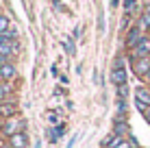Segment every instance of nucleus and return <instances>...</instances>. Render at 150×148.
I'll list each match as a JSON object with an SVG mask.
<instances>
[{
	"label": "nucleus",
	"instance_id": "f257e3e1",
	"mask_svg": "<svg viewBox=\"0 0 150 148\" xmlns=\"http://www.w3.org/2000/svg\"><path fill=\"white\" fill-rule=\"evenodd\" d=\"M111 81H113L115 87H122V85H126V81H128V74H126V68H124V59L122 57H117L115 63H113V68H111Z\"/></svg>",
	"mask_w": 150,
	"mask_h": 148
},
{
	"label": "nucleus",
	"instance_id": "f03ea898",
	"mask_svg": "<svg viewBox=\"0 0 150 148\" xmlns=\"http://www.w3.org/2000/svg\"><path fill=\"white\" fill-rule=\"evenodd\" d=\"M128 55H131L133 61H135V59H144V57H150V37H148V35L135 46V48L128 50Z\"/></svg>",
	"mask_w": 150,
	"mask_h": 148
},
{
	"label": "nucleus",
	"instance_id": "7ed1b4c3",
	"mask_svg": "<svg viewBox=\"0 0 150 148\" xmlns=\"http://www.w3.org/2000/svg\"><path fill=\"white\" fill-rule=\"evenodd\" d=\"M131 65H133V72H135L137 79H142V81H146V79H148V74H150V57L135 59Z\"/></svg>",
	"mask_w": 150,
	"mask_h": 148
},
{
	"label": "nucleus",
	"instance_id": "20e7f679",
	"mask_svg": "<svg viewBox=\"0 0 150 148\" xmlns=\"http://www.w3.org/2000/svg\"><path fill=\"white\" fill-rule=\"evenodd\" d=\"M20 131H26V122H24L22 118H11L7 122V124H4V129H2V133L7 135V137H11L13 133H20Z\"/></svg>",
	"mask_w": 150,
	"mask_h": 148
},
{
	"label": "nucleus",
	"instance_id": "39448f33",
	"mask_svg": "<svg viewBox=\"0 0 150 148\" xmlns=\"http://www.w3.org/2000/svg\"><path fill=\"white\" fill-rule=\"evenodd\" d=\"M144 37H146V35H144V30L135 24V26H133V28L126 33V39H124V44H126V48L131 50V48H135V46H137L139 42H142Z\"/></svg>",
	"mask_w": 150,
	"mask_h": 148
},
{
	"label": "nucleus",
	"instance_id": "423d86ee",
	"mask_svg": "<svg viewBox=\"0 0 150 148\" xmlns=\"http://www.w3.org/2000/svg\"><path fill=\"white\" fill-rule=\"evenodd\" d=\"M20 115V107L15 100H9V103H0V118H7V120H11V118H18Z\"/></svg>",
	"mask_w": 150,
	"mask_h": 148
},
{
	"label": "nucleus",
	"instance_id": "0eeeda50",
	"mask_svg": "<svg viewBox=\"0 0 150 148\" xmlns=\"http://www.w3.org/2000/svg\"><path fill=\"white\" fill-rule=\"evenodd\" d=\"M9 148H28V135L26 131H20V133H13L11 137H7Z\"/></svg>",
	"mask_w": 150,
	"mask_h": 148
},
{
	"label": "nucleus",
	"instance_id": "6e6552de",
	"mask_svg": "<svg viewBox=\"0 0 150 148\" xmlns=\"http://www.w3.org/2000/svg\"><path fill=\"white\" fill-rule=\"evenodd\" d=\"M113 133L120 135V137L131 135V124H128L126 120H113Z\"/></svg>",
	"mask_w": 150,
	"mask_h": 148
},
{
	"label": "nucleus",
	"instance_id": "1a4fd4ad",
	"mask_svg": "<svg viewBox=\"0 0 150 148\" xmlns=\"http://www.w3.org/2000/svg\"><path fill=\"white\" fill-rule=\"evenodd\" d=\"M15 74H18V72H15V63H13V61H9V63H4L2 68H0V79H2V81H13Z\"/></svg>",
	"mask_w": 150,
	"mask_h": 148
},
{
	"label": "nucleus",
	"instance_id": "9d476101",
	"mask_svg": "<svg viewBox=\"0 0 150 148\" xmlns=\"http://www.w3.org/2000/svg\"><path fill=\"white\" fill-rule=\"evenodd\" d=\"M13 100V87L9 85V81H2L0 83V103H9Z\"/></svg>",
	"mask_w": 150,
	"mask_h": 148
},
{
	"label": "nucleus",
	"instance_id": "9b49d317",
	"mask_svg": "<svg viewBox=\"0 0 150 148\" xmlns=\"http://www.w3.org/2000/svg\"><path fill=\"white\" fill-rule=\"evenodd\" d=\"M135 100H139V103H144V105L150 107V87H146V85L137 87L135 89Z\"/></svg>",
	"mask_w": 150,
	"mask_h": 148
},
{
	"label": "nucleus",
	"instance_id": "f8f14e48",
	"mask_svg": "<svg viewBox=\"0 0 150 148\" xmlns=\"http://www.w3.org/2000/svg\"><path fill=\"white\" fill-rule=\"evenodd\" d=\"M137 26L144 30V33H146V30L150 28V13L148 11H144L142 15H139V20H137Z\"/></svg>",
	"mask_w": 150,
	"mask_h": 148
},
{
	"label": "nucleus",
	"instance_id": "ddd939ff",
	"mask_svg": "<svg viewBox=\"0 0 150 148\" xmlns=\"http://www.w3.org/2000/svg\"><path fill=\"white\" fill-rule=\"evenodd\" d=\"M11 28V24H9V18L4 13H0V33H4V30Z\"/></svg>",
	"mask_w": 150,
	"mask_h": 148
},
{
	"label": "nucleus",
	"instance_id": "4468645a",
	"mask_svg": "<svg viewBox=\"0 0 150 148\" xmlns=\"http://www.w3.org/2000/svg\"><path fill=\"white\" fill-rule=\"evenodd\" d=\"M126 94H128V87H126V85L117 87V96H120V100H124V98H126Z\"/></svg>",
	"mask_w": 150,
	"mask_h": 148
},
{
	"label": "nucleus",
	"instance_id": "2eb2a0df",
	"mask_svg": "<svg viewBox=\"0 0 150 148\" xmlns=\"http://www.w3.org/2000/svg\"><path fill=\"white\" fill-rule=\"evenodd\" d=\"M135 2H137V0H124V9H126V11H131V9L135 7Z\"/></svg>",
	"mask_w": 150,
	"mask_h": 148
},
{
	"label": "nucleus",
	"instance_id": "dca6fc26",
	"mask_svg": "<svg viewBox=\"0 0 150 148\" xmlns=\"http://www.w3.org/2000/svg\"><path fill=\"white\" fill-rule=\"evenodd\" d=\"M9 42V39H7V35H4V33H0V44H7Z\"/></svg>",
	"mask_w": 150,
	"mask_h": 148
},
{
	"label": "nucleus",
	"instance_id": "f3484780",
	"mask_svg": "<svg viewBox=\"0 0 150 148\" xmlns=\"http://www.w3.org/2000/svg\"><path fill=\"white\" fill-rule=\"evenodd\" d=\"M144 120H146V122H148V124H150V109L146 111V113H144Z\"/></svg>",
	"mask_w": 150,
	"mask_h": 148
},
{
	"label": "nucleus",
	"instance_id": "a211bd4d",
	"mask_svg": "<svg viewBox=\"0 0 150 148\" xmlns=\"http://www.w3.org/2000/svg\"><path fill=\"white\" fill-rule=\"evenodd\" d=\"M146 11L150 13V0H148V4H146Z\"/></svg>",
	"mask_w": 150,
	"mask_h": 148
},
{
	"label": "nucleus",
	"instance_id": "6ab92c4d",
	"mask_svg": "<svg viewBox=\"0 0 150 148\" xmlns=\"http://www.w3.org/2000/svg\"><path fill=\"white\" fill-rule=\"evenodd\" d=\"M2 129H4V124H2V122H0V133H2Z\"/></svg>",
	"mask_w": 150,
	"mask_h": 148
},
{
	"label": "nucleus",
	"instance_id": "aec40b11",
	"mask_svg": "<svg viewBox=\"0 0 150 148\" xmlns=\"http://www.w3.org/2000/svg\"><path fill=\"white\" fill-rule=\"evenodd\" d=\"M146 81H148V83H150V74H148V79H146Z\"/></svg>",
	"mask_w": 150,
	"mask_h": 148
},
{
	"label": "nucleus",
	"instance_id": "412c9836",
	"mask_svg": "<svg viewBox=\"0 0 150 148\" xmlns=\"http://www.w3.org/2000/svg\"><path fill=\"white\" fill-rule=\"evenodd\" d=\"M2 146H4V144H2V142H0V148H2Z\"/></svg>",
	"mask_w": 150,
	"mask_h": 148
},
{
	"label": "nucleus",
	"instance_id": "4be33fe9",
	"mask_svg": "<svg viewBox=\"0 0 150 148\" xmlns=\"http://www.w3.org/2000/svg\"><path fill=\"white\" fill-rule=\"evenodd\" d=\"M148 37H150V35H148Z\"/></svg>",
	"mask_w": 150,
	"mask_h": 148
}]
</instances>
